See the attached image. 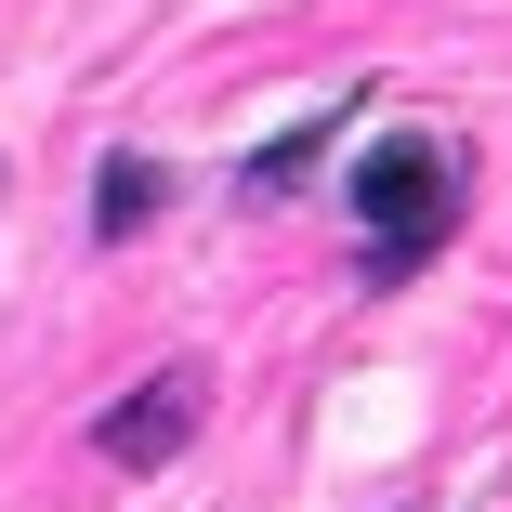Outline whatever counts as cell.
<instances>
[{
    "mask_svg": "<svg viewBox=\"0 0 512 512\" xmlns=\"http://www.w3.org/2000/svg\"><path fill=\"white\" fill-rule=\"evenodd\" d=\"M355 224H368V289H394L447 224H460V145L434 132H381L355 158Z\"/></svg>",
    "mask_w": 512,
    "mask_h": 512,
    "instance_id": "cell-1",
    "label": "cell"
},
{
    "mask_svg": "<svg viewBox=\"0 0 512 512\" xmlns=\"http://www.w3.org/2000/svg\"><path fill=\"white\" fill-rule=\"evenodd\" d=\"M197 421H211V368H145L106 421H92V460H119V473H171L197 447Z\"/></svg>",
    "mask_w": 512,
    "mask_h": 512,
    "instance_id": "cell-2",
    "label": "cell"
},
{
    "mask_svg": "<svg viewBox=\"0 0 512 512\" xmlns=\"http://www.w3.org/2000/svg\"><path fill=\"white\" fill-rule=\"evenodd\" d=\"M158 211H171V171H158V158H119L106 197H92V237H145Z\"/></svg>",
    "mask_w": 512,
    "mask_h": 512,
    "instance_id": "cell-3",
    "label": "cell"
},
{
    "mask_svg": "<svg viewBox=\"0 0 512 512\" xmlns=\"http://www.w3.org/2000/svg\"><path fill=\"white\" fill-rule=\"evenodd\" d=\"M329 132H342V119H302V132H276V145L237 171V184H250V211H276V197H289L302 171H316V158H329Z\"/></svg>",
    "mask_w": 512,
    "mask_h": 512,
    "instance_id": "cell-4",
    "label": "cell"
}]
</instances>
